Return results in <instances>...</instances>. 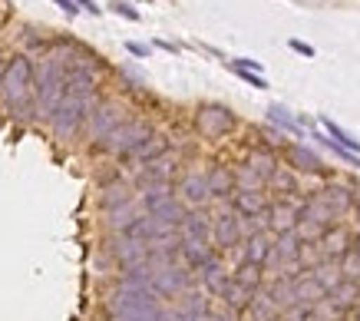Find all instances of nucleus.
<instances>
[{"mask_svg": "<svg viewBox=\"0 0 360 321\" xmlns=\"http://www.w3.org/2000/svg\"><path fill=\"white\" fill-rule=\"evenodd\" d=\"M271 202L264 199L262 189H235V196H231V212L238 215V219H251V215H262Z\"/></svg>", "mask_w": 360, "mask_h": 321, "instance_id": "15", "label": "nucleus"}, {"mask_svg": "<svg viewBox=\"0 0 360 321\" xmlns=\"http://www.w3.org/2000/svg\"><path fill=\"white\" fill-rule=\"evenodd\" d=\"M112 11H116V13H122V17H126V20H139V13L132 11L129 4H120V0H116V4H112Z\"/></svg>", "mask_w": 360, "mask_h": 321, "instance_id": "38", "label": "nucleus"}, {"mask_svg": "<svg viewBox=\"0 0 360 321\" xmlns=\"http://www.w3.org/2000/svg\"><path fill=\"white\" fill-rule=\"evenodd\" d=\"M66 93V63L60 54L44 56L33 63V96H37V116L50 120Z\"/></svg>", "mask_w": 360, "mask_h": 321, "instance_id": "3", "label": "nucleus"}, {"mask_svg": "<svg viewBox=\"0 0 360 321\" xmlns=\"http://www.w3.org/2000/svg\"><path fill=\"white\" fill-rule=\"evenodd\" d=\"M321 199L330 206V212L334 215H347L350 209H354V186H344V182H330V186H324L321 192H317Z\"/></svg>", "mask_w": 360, "mask_h": 321, "instance_id": "19", "label": "nucleus"}, {"mask_svg": "<svg viewBox=\"0 0 360 321\" xmlns=\"http://www.w3.org/2000/svg\"><path fill=\"white\" fill-rule=\"evenodd\" d=\"M357 321H360V308H357Z\"/></svg>", "mask_w": 360, "mask_h": 321, "instance_id": "47", "label": "nucleus"}, {"mask_svg": "<svg viewBox=\"0 0 360 321\" xmlns=\"http://www.w3.org/2000/svg\"><path fill=\"white\" fill-rule=\"evenodd\" d=\"M268 120H271L274 126H281V130H291V133L297 130V122L291 120V116H288V110H281V106H271V110H268Z\"/></svg>", "mask_w": 360, "mask_h": 321, "instance_id": "37", "label": "nucleus"}, {"mask_svg": "<svg viewBox=\"0 0 360 321\" xmlns=\"http://www.w3.org/2000/svg\"><path fill=\"white\" fill-rule=\"evenodd\" d=\"M110 321H120V318H110Z\"/></svg>", "mask_w": 360, "mask_h": 321, "instance_id": "48", "label": "nucleus"}, {"mask_svg": "<svg viewBox=\"0 0 360 321\" xmlns=\"http://www.w3.org/2000/svg\"><path fill=\"white\" fill-rule=\"evenodd\" d=\"M268 255H271V239L268 235H248L245 245H241V262H251V265L264 268Z\"/></svg>", "mask_w": 360, "mask_h": 321, "instance_id": "29", "label": "nucleus"}, {"mask_svg": "<svg viewBox=\"0 0 360 321\" xmlns=\"http://www.w3.org/2000/svg\"><path fill=\"white\" fill-rule=\"evenodd\" d=\"M179 265H186L188 272H198V268H205L212 258H215V248L208 239H182L179 245Z\"/></svg>", "mask_w": 360, "mask_h": 321, "instance_id": "13", "label": "nucleus"}, {"mask_svg": "<svg viewBox=\"0 0 360 321\" xmlns=\"http://www.w3.org/2000/svg\"><path fill=\"white\" fill-rule=\"evenodd\" d=\"M53 4L66 13V17H77V4H73V0H53Z\"/></svg>", "mask_w": 360, "mask_h": 321, "instance_id": "39", "label": "nucleus"}, {"mask_svg": "<svg viewBox=\"0 0 360 321\" xmlns=\"http://www.w3.org/2000/svg\"><path fill=\"white\" fill-rule=\"evenodd\" d=\"M284 159H288L291 172H307V176H321L324 172V163L307 146H284Z\"/></svg>", "mask_w": 360, "mask_h": 321, "instance_id": "18", "label": "nucleus"}, {"mask_svg": "<svg viewBox=\"0 0 360 321\" xmlns=\"http://www.w3.org/2000/svg\"><path fill=\"white\" fill-rule=\"evenodd\" d=\"M153 133H155V130H153V126H149L146 120H122L120 126H116V130H112V133L96 146V149H103V153L126 159V156H129L136 146L146 143V139H149Z\"/></svg>", "mask_w": 360, "mask_h": 321, "instance_id": "5", "label": "nucleus"}, {"mask_svg": "<svg viewBox=\"0 0 360 321\" xmlns=\"http://www.w3.org/2000/svg\"><path fill=\"white\" fill-rule=\"evenodd\" d=\"M291 50H297V54H304V56H314V46L301 44V40H291Z\"/></svg>", "mask_w": 360, "mask_h": 321, "instance_id": "42", "label": "nucleus"}, {"mask_svg": "<svg viewBox=\"0 0 360 321\" xmlns=\"http://www.w3.org/2000/svg\"><path fill=\"white\" fill-rule=\"evenodd\" d=\"M0 100L17 120H37V96H33V60L17 54L0 70Z\"/></svg>", "mask_w": 360, "mask_h": 321, "instance_id": "2", "label": "nucleus"}, {"mask_svg": "<svg viewBox=\"0 0 360 321\" xmlns=\"http://www.w3.org/2000/svg\"><path fill=\"white\" fill-rule=\"evenodd\" d=\"M354 245H357V248H360V235H357V239H354Z\"/></svg>", "mask_w": 360, "mask_h": 321, "instance_id": "46", "label": "nucleus"}, {"mask_svg": "<svg viewBox=\"0 0 360 321\" xmlns=\"http://www.w3.org/2000/svg\"><path fill=\"white\" fill-rule=\"evenodd\" d=\"M321 122H324V130H328V136H330V139H334V143L340 146V149H347V153H354V156H357V149H360V139H354V136H350L347 130H340V126H338V122H334V120H321Z\"/></svg>", "mask_w": 360, "mask_h": 321, "instance_id": "36", "label": "nucleus"}, {"mask_svg": "<svg viewBox=\"0 0 360 321\" xmlns=\"http://www.w3.org/2000/svg\"><path fill=\"white\" fill-rule=\"evenodd\" d=\"M307 275H311V278H314V282H317V285L324 288V295H328L330 288H338L340 282H344V278H340V268H338V262H317V265L311 268Z\"/></svg>", "mask_w": 360, "mask_h": 321, "instance_id": "32", "label": "nucleus"}, {"mask_svg": "<svg viewBox=\"0 0 360 321\" xmlns=\"http://www.w3.org/2000/svg\"><path fill=\"white\" fill-rule=\"evenodd\" d=\"M122 120H129L126 116V106L116 100H99L96 106H93V113H89V120H86V136H89V143L99 146L106 136L120 126Z\"/></svg>", "mask_w": 360, "mask_h": 321, "instance_id": "7", "label": "nucleus"}, {"mask_svg": "<svg viewBox=\"0 0 360 321\" xmlns=\"http://www.w3.org/2000/svg\"><path fill=\"white\" fill-rule=\"evenodd\" d=\"M338 268H340V278H344V282H357L360 285V248L357 245H350L347 252L340 255Z\"/></svg>", "mask_w": 360, "mask_h": 321, "instance_id": "35", "label": "nucleus"}, {"mask_svg": "<svg viewBox=\"0 0 360 321\" xmlns=\"http://www.w3.org/2000/svg\"><path fill=\"white\" fill-rule=\"evenodd\" d=\"M241 166H248L255 176L264 179V186H268V179H271V172L278 169V156L271 153V149H264V146H258V149H251L248 156H245V163Z\"/></svg>", "mask_w": 360, "mask_h": 321, "instance_id": "25", "label": "nucleus"}, {"mask_svg": "<svg viewBox=\"0 0 360 321\" xmlns=\"http://www.w3.org/2000/svg\"><path fill=\"white\" fill-rule=\"evenodd\" d=\"M324 298H328L338 311H344V315H347L350 308H357V305H360V285H357V282H340L338 288H330Z\"/></svg>", "mask_w": 360, "mask_h": 321, "instance_id": "27", "label": "nucleus"}, {"mask_svg": "<svg viewBox=\"0 0 360 321\" xmlns=\"http://www.w3.org/2000/svg\"><path fill=\"white\" fill-rule=\"evenodd\" d=\"M231 282H238V285L251 288V291H262V285H264V268L262 265H251V262H238V268H235Z\"/></svg>", "mask_w": 360, "mask_h": 321, "instance_id": "33", "label": "nucleus"}, {"mask_svg": "<svg viewBox=\"0 0 360 321\" xmlns=\"http://www.w3.org/2000/svg\"><path fill=\"white\" fill-rule=\"evenodd\" d=\"M268 298L274 301V308L281 311H291L295 308V288H291V282H284V278H278L271 288H268Z\"/></svg>", "mask_w": 360, "mask_h": 321, "instance_id": "34", "label": "nucleus"}, {"mask_svg": "<svg viewBox=\"0 0 360 321\" xmlns=\"http://www.w3.org/2000/svg\"><path fill=\"white\" fill-rule=\"evenodd\" d=\"M205 182H208V196H212V199H229V196H235V172H231L229 166H221V163H215V166L208 169Z\"/></svg>", "mask_w": 360, "mask_h": 321, "instance_id": "20", "label": "nucleus"}, {"mask_svg": "<svg viewBox=\"0 0 360 321\" xmlns=\"http://www.w3.org/2000/svg\"><path fill=\"white\" fill-rule=\"evenodd\" d=\"M106 311L110 318L120 321H162L165 305L153 291H129V288H112V295L106 298Z\"/></svg>", "mask_w": 360, "mask_h": 321, "instance_id": "4", "label": "nucleus"}, {"mask_svg": "<svg viewBox=\"0 0 360 321\" xmlns=\"http://www.w3.org/2000/svg\"><path fill=\"white\" fill-rule=\"evenodd\" d=\"M96 103H99L96 73H89V70H66V93L60 100V106H56V113L50 116L56 139H63V143L77 139L86 130V120Z\"/></svg>", "mask_w": 360, "mask_h": 321, "instance_id": "1", "label": "nucleus"}, {"mask_svg": "<svg viewBox=\"0 0 360 321\" xmlns=\"http://www.w3.org/2000/svg\"><path fill=\"white\" fill-rule=\"evenodd\" d=\"M291 288H295V305H301V308H314L317 301L324 298V288L317 285L307 272L301 278H295V282H291Z\"/></svg>", "mask_w": 360, "mask_h": 321, "instance_id": "26", "label": "nucleus"}, {"mask_svg": "<svg viewBox=\"0 0 360 321\" xmlns=\"http://www.w3.org/2000/svg\"><path fill=\"white\" fill-rule=\"evenodd\" d=\"M175 172H179V156H159L153 163H146V166L136 169V182L132 186H149V182H172Z\"/></svg>", "mask_w": 360, "mask_h": 321, "instance_id": "12", "label": "nucleus"}, {"mask_svg": "<svg viewBox=\"0 0 360 321\" xmlns=\"http://www.w3.org/2000/svg\"><path fill=\"white\" fill-rule=\"evenodd\" d=\"M175 308L182 311V315H188V318H192V321H198V318H202V315H208V311H212V308H208L205 291H192V288L179 295V305H175Z\"/></svg>", "mask_w": 360, "mask_h": 321, "instance_id": "31", "label": "nucleus"}, {"mask_svg": "<svg viewBox=\"0 0 360 321\" xmlns=\"http://www.w3.org/2000/svg\"><path fill=\"white\" fill-rule=\"evenodd\" d=\"M221 301H225V311H231V315H245L251 305V298H255V291L245 285H238V282H229V288L219 295Z\"/></svg>", "mask_w": 360, "mask_h": 321, "instance_id": "28", "label": "nucleus"}, {"mask_svg": "<svg viewBox=\"0 0 360 321\" xmlns=\"http://www.w3.org/2000/svg\"><path fill=\"white\" fill-rule=\"evenodd\" d=\"M301 321H324V318H321V315H314V311L307 308V311H304V318H301Z\"/></svg>", "mask_w": 360, "mask_h": 321, "instance_id": "44", "label": "nucleus"}, {"mask_svg": "<svg viewBox=\"0 0 360 321\" xmlns=\"http://www.w3.org/2000/svg\"><path fill=\"white\" fill-rule=\"evenodd\" d=\"M268 186L281 196V199H295L297 192H301V182H297V172H291L288 166H278L271 172V179H268Z\"/></svg>", "mask_w": 360, "mask_h": 321, "instance_id": "30", "label": "nucleus"}, {"mask_svg": "<svg viewBox=\"0 0 360 321\" xmlns=\"http://www.w3.org/2000/svg\"><path fill=\"white\" fill-rule=\"evenodd\" d=\"M126 50H129L132 56H142V60L149 56V46H142V44H126Z\"/></svg>", "mask_w": 360, "mask_h": 321, "instance_id": "40", "label": "nucleus"}, {"mask_svg": "<svg viewBox=\"0 0 360 321\" xmlns=\"http://www.w3.org/2000/svg\"><path fill=\"white\" fill-rule=\"evenodd\" d=\"M208 242L212 248H221V252H229V248H238L245 242V232H241V219L235 215L231 209L219 212L215 219H212V235H208Z\"/></svg>", "mask_w": 360, "mask_h": 321, "instance_id": "9", "label": "nucleus"}, {"mask_svg": "<svg viewBox=\"0 0 360 321\" xmlns=\"http://www.w3.org/2000/svg\"><path fill=\"white\" fill-rule=\"evenodd\" d=\"M182 239H208L212 235V215L205 209H188L182 225H179Z\"/></svg>", "mask_w": 360, "mask_h": 321, "instance_id": "24", "label": "nucleus"}, {"mask_svg": "<svg viewBox=\"0 0 360 321\" xmlns=\"http://www.w3.org/2000/svg\"><path fill=\"white\" fill-rule=\"evenodd\" d=\"M169 146H172V143H169V136H165V133H153L146 143L136 146L126 159H132L136 166H146V163H153V159H159V156L169 153Z\"/></svg>", "mask_w": 360, "mask_h": 321, "instance_id": "21", "label": "nucleus"}, {"mask_svg": "<svg viewBox=\"0 0 360 321\" xmlns=\"http://www.w3.org/2000/svg\"><path fill=\"white\" fill-rule=\"evenodd\" d=\"M350 245H354V239H350V232L338 222V225H330L328 232H324V239L317 242V252H321V258H324V262H338Z\"/></svg>", "mask_w": 360, "mask_h": 321, "instance_id": "16", "label": "nucleus"}, {"mask_svg": "<svg viewBox=\"0 0 360 321\" xmlns=\"http://www.w3.org/2000/svg\"><path fill=\"white\" fill-rule=\"evenodd\" d=\"M73 4H77V11H79V7H83V11H86V13H93V17H96V13H99V7H96V4H93V0H73Z\"/></svg>", "mask_w": 360, "mask_h": 321, "instance_id": "41", "label": "nucleus"}, {"mask_svg": "<svg viewBox=\"0 0 360 321\" xmlns=\"http://www.w3.org/2000/svg\"><path fill=\"white\" fill-rule=\"evenodd\" d=\"M238 126L235 113L229 106H219V103H202L195 110V133L202 139H225Z\"/></svg>", "mask_w": 360, "mask_h": 321, "instance_id": "6", "label": "nucleus"}, {"mask_svg": "<svg viewBox=\"0 0 360 321\" xmlns=\"http://www.w3.org/2000/svg\"><path fill=\"white\" fill-rule=\"evenodd\" d=\"M268 321H288V318H284V315H274V318H268Z\"/></svg>", "mask_w": 360, "mask_h": 321, "instance_id": "45", "label": "nucleus"}, {"mask_svg": "<svg viewBox=\"0 0 360 321\" xmlns=\"http://www.w3.org/2000/svg\"><path fill=\"white\" fill-rule=\"evenodd\" d=\"M132 199H136V186H132L129 179L112 176L110 182H103V189H99V206L106 212L122 206V202H132Z\"/></svg>", "mask_w": 360, "mask_h": 321, "instance_id": "17", "label": "nucleus"}, {"mask_svg": "<svg viewBox=\"0 0 360 321\" xmlns=\"http://www.w3.org/2000/svg\"><path fill=\"white\" fill-rule=\"evenodd\" d=\"M297 206L301 202L295 199H278L268 206V229H271L274 235H281V232H295V225H297Z\"/></svg>", "mask_w": 360, "mask_h": 321, "instance_id": "14", "label": "nucleus"}, {"mask_svg": "<svg viewBox=\"0 0 360 321\" xmlns=\"http://www.w3.org/2000/svg\"><path fill=\"white\" fill-rule=\"evenodd\" d=\"M198 278H202V288H205V295H215L219 298L221 291L229 288V282H231V275L225 272V265L219 262V255L208 262L205 268H198Z\"/></svg>", "mask_w": 360, "mask_h": 321, "instance_id": "22", "label": "nucleus"}, {"mask_svg": "<svg viewBox=\"0 0 360 321\" xmlns=\"http://www.w3.org/2000/svg\"><path fill=\"white\" fill-rule=\"evenodd\" d=\"M110 255L116 258V265L120 268H136V265H146V242H139V239H132V235L120 232L112 235L110 242Z\"/></svg>", "mask_w": 360, "mask_h": 321, "instance_id": "11", "label": "nucleus"}, {"mask_svg": "<svg viewBox=\"0 0 360 321\" xmlns=\"http://www.w3.org/2000/svg\"><path fill=\"white\" fill-rule=\"evenodd\" d=\"M188 288H192V272L186 265L169 262V265L153 268V291L159 298H179Z\"/></svg>", "mask_w": 360, "mask_h": 321, "instance_id": "8", "label": "nucleus"}, {"mask_svg": "<svg viewBox=\"0 0 360 321\" xmlns=\"http://www.w3.org/2000/svg\"><path fill=\"white\" fill-rule=\"evenodd\" d=\"M0 70H4V67H0Z\"/></svg>", "mask_w": 360, "mask_h": 321, "instance_id": "49", "label": "nucleus"}, {"mask_svg": "<svg viewBox=\"0 0 360 321\" xmlns=\"http://www.w3.org/2000/svg\"><path fill=\"white\" fill-rule=\"evenodd\" d=\"M142 215V206L136 199L132 202H122V206H116V209L106 212V229H110L112 235H120V232H129V225Z\"/></svg>", "mask_w": 360, "mask_h": 321, "instance_id": "23", "label": "nucleus"}, {"mask_svg": "<svg viewBox=\"0 0 360 321\" xmlns=\"http://www.w3.org/2000/svg\"><path fill=\"white\" fill-rule=\"evenodd\" d=\"M229 318H231V315H229ZM229 318H225V315H219V311H208V315H202L198 321H229Z\"/></svg>", "mask_w": 360, "mask_h": 321, "instance_id": "43", "label": "nucleus"}, {"mask_svg": "<svg viewBox=\"0 0 360 321\" xmlns=\"http://www.w3.org/2000/svg\"><path fill=\"white\" fill-rule=\"evenodd\" d=\"M175 199L182 202L186 209H205L212 196H208V182H205V172H182L179 182L172 186Z\"/></svg>", "mask_w": 360, "mask_h": 321, "instance_id": "10", "label": "nucleus"}]
</instances>
